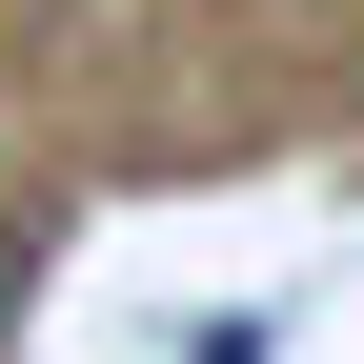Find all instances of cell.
I'll list each match as a JSON object with an SVG mask.
<instances>
[{"instance_id": "cell-1", "label": "cell", "mask_w": 364, "mask_h": 364, "mask_svg": "<svg viewBox=\"0 0 364 364\" xmlns=\"http://www.w3.org/2000/svg\"><path fill=\"white\" fill-rule=\"evenodd\" d=\"M21 324H41V223H0V364H21Z\"/></svg>"}]
</instances>
